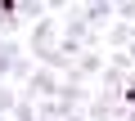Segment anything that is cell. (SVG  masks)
Segmentation results:
<instances>
[{"label": "cell", "instance_id": "cell-1", "mask_svg": "<svg viewBox=\"0 0 135 121\" xmlns=\"http://www.w3.org/2000/svg\"><path fill=\"white\" fill-rule=\"evenodd\" d=\"M59 72H50V67H36L32 72V81L23 85V99H32V103H41V99H59Z\"/></svg>", "mask_w": 135, "mask_h": 121}, {"label": "cell", "instance_id": "cell-2", "mask_svg": "<svg viewBox=\"0 0 135 121\" xmlns=\"http://www.w3.org/2000/svg\"><path fill=\"white\" fill-rule=\"evenodd\" d=\"M104 63H108V58H104V49H90V54H81L77 63L63 72V81H72V85H86L90 76H99V72H104Z\"/></svg>", "mask_w": 135, "mask_h": 121}, {"label": "cell", "instance_id": "cell-3", "mask_svg": "<svg viewBox=\"0 0 135 121\" xmlns=\"http://www.w3.org/2000/svg\"><path fill=\"white\" fill-rule=\"evenodd\" d=\"M54 45H59V23H54V14H50V18L32 23V45H27V54L41 58V54H50Z\"/></svg>", "mask_w": 135, "mask_h": 121}, {"label": "cell", "instance_id": "cell-4", "mask_svg": "<svg viewBox=\"0 0 135 121\" xmlns=\"http://www.w3.org/2000/svg\"><path fill=\"white\" fill-rule=\"evenodd\" d=\"M54 103L63 108V117H77V108H90V94H86V85H72V81H63Z\"/></svg>", "mask_w": 135, "mask_h": 121}, {"label": "cell", "instance_id": "cell-5", "mask_svg": "<svg viewBox=\"0 0 135 121\" xmlns=\"http://www.w3.org/2000/svg\"><path fill=\"white\" fill-rule=\"evenodd\" d=\"M23 58H27V45H18V40H0V81H14V72L23 67Z\"/></svg>", "mask_w": 135, "mask_h": 121}, {"label": "cell", "instance_id": "cell-6", "mask_svg": "<svg viewBox=\"0 0 135 121\" xmlns=\"http://www.w3.org/2000/svg\"><path fill=\"white\" fill-rule=\"evenodd\" d=\"M77 14H81V23H86L90 31H99V27L113 18V0H90V5H77Z\"/></svg>", "mask_w": 135, "mask_h": 121}, {"label": "cell", "instance_id": "cell-7", "mask_svg": "<svg viewBox=\"0 0 135 121\" xmlns=\"http://www.w3.org/2000/svg\"><path fill=\"white\" fill-rule=\"evenodd\" d=\"M23 27V14L14 0H0V31H5V40H14V31Z\"/></svg>", "mask_w": 135, "mask_h": 121}, {"label": "cell", "instance_id": "cell-8", "mask_svg": "<svg viewBox=\"0 0 135 121\" xmlns=\"http://www.w3.org/2000/svg\"><path fill=\"white\" fill-rule=\"evenodd\" d=\"M14 108H18V90L0 81V117H14Z\"/></svg>", "mask_w": 135, "mask_h": 121}, {"label": "cell", "instance_id": "cell-9", "mask_svg": "<svg viewBox=\"0 0 135 121\" xmlns=\"http://www.w3.org/2000/svg\"><path fill=\"white\" fill-rule=\"evenodd\" d=\"M117 23H135V0H122V5H113Z\"/></svg>", "mask_w": 135, "mask_h": 121}, {"label": "cell", "instance_id": "cell-10", "mask_svg": "<svg viewBox=\"0 0 135 121\" xmlns=\"http://www.w3.org/2000/svg\"><path fill=\"white\" fill-rule=\"evenodd\" d=\"M63 121H86V117H63Z\"/></svg>", "mask_w": 135, "mask_h": 121}]
</instances>
